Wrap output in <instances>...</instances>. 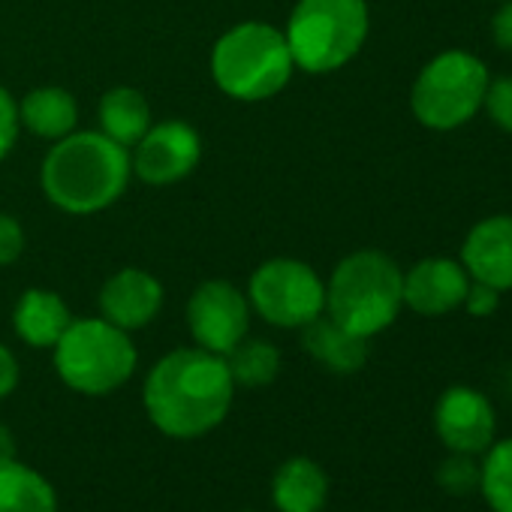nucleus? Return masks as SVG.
<instances>
[{"label":"nucleus","instance_id":"nucleus-26","mask_svg":"<svg viewBox=\"0 0 512 512\" xmlns=\"http://www.w3.org/2000/svg\"><path fill=\"white\" fill-rule=\"evenodd\" d=\"M19 127H22L19 124V106L10 97V91L0 85V160L13 151V145L19 139Z\"/></svg>","mask_w":512,"mask_h":512},{"label":"nucleus","instance_id":"nucleus-9","mask_svg":"<svg viewBox=\"0 0 512 512\" xmlns=\"http://www.w3.org/2000/svg\"><path fill=\"white\" fill-rule=\"evenodd\" d=\"M187 326L202 350L226 356L247 335L250 302L229 281H205L187 302Z\"/></svg>","mask_w":512,"mask_h":512},{"label":"nucleus","instance_id":"nucleus-21","mask_svg":"<svg viewBox=\"0 0 512 512\" xmlns=\"http://www.w3.org/2000/svg\"><path fill=\"white\" fill-rule=\"evenodd\" d=\"M223 359H226V368H229L235 386L260 389V386L275 383V377L281 374V350L260 338L238 341Z\"/></svg>","mask_w":512,"mask_h":512},{"label":"nucleus","instance_id":"nucleus-4","mask_svg":"<svg viewBox=\"0 0 512 512\" xmlns=\"http://www.w3.org/2000/svg\"><path fill=\"white\" fill-rule=\"evenodd\" d=\"M293 67L284 31L266 22L235 25L211 49V76L217 88L244 103L281 94L290 85Z\"/></svg>","mask_w":512,"mask_h":512},{"label":"nucleus","instance_id":"nucleus-6","mask_svg":"<svg viewBox=\"0 0 512 512\" xmlns=\"http://www.w3.org/2000/svg\"><path fill=\"white\" fill-rule=\"evenodd\" d=\"M52 350L61 380L82 395H109L121 389L139 362L127 332L103 317L73 320Z\"/></svg>","mask_w":512,"mask_h":512},{"label":"nucleus","instance_id":"nucleus-8","mask_svg":"<svg viewBox=\"0 0 512 512\" xmlns=\"http://www.w3.org/2000/svg\"><path fill=\"white\" fill-rule=\"evenodd\" d=\"M247 302L278 329H302L326 311V284L302 260H269L253 272Z\"/></svg>","mask_w":512,"mask_h":512},{"label":"nucleus","instance_id":"nucleus-18","mask_svg":"<svg viewBox=\"0 0 512 512\" xmlns=\"http://www.w3.org/2000/svg\"><path fill=\"white\" fill-rule=\"evenodd\" d=\"M79 106L64 88H37L19 103V124L40 139H64L76 130Z\"/></svg>","mask_w":512,"mask_h":512},{"label":"nucleus","instance_id":"nucleus-1","mask_svg":"<svg viewBox=\"0 0 512 512\" xmlns=\"http://www.w3.org/2000/svg\"><path fill=\"white\" fill-rule=\"evenodd\" d=\"M235 383L226 359L202 347L163 356L145 380L148 419L175 440H193L214 431L232 407Z\"/></svg>","mask_w":512,"mask_h":512},{"label":"nucleus","instance_id":"nucleus-10","mask_svg":"<svg viewBox=\"0 0 512 512\" xmlns=\"http://www.w3.org/2000/svg\"><path fill=\"white\" fill-rule=\"evenodd\" d=\"M130 166L145 184H175L187 178L202 157V139L187 121L151 124L148 133L133 145Z\"/></svg>","mask_w":512,"mask_h":512},{"label":"nucleus","instance_id":"nucleus-28","mask_svg":"<svg viewBox=\"0 0 512 512\" xmlns=\"http://www.w3.org/2000/svg\"><path fill=\"white\" fill-rule=\"evenodd\" d=\"M491 43L512 55V0H500V7L491 16Z\"/></svg>","mask_w":512,"mask_h":512},{"label":"nucleus","instance_id":"nucleus-7","mask_svg":"<svg viewBox=\"0 0 512 512\" xmlns=\"http://www.w3.org/2000/svg\"><path fill=\"white\" fill-rule=\"evenodd\" d=\"M488 82L491 73L473 52L446 49L434 55L413 82V118L437 133L458 130L467 121H473V115L482 109Z\"/></svg>","mask_w":512,"mask_h":512},{"label":"nucleus","instance_id":"nucleus-11","mask_svg":"<svg viewBox=\"0 0 512 512\" xmlns=\"http://www.w3.org/2000/svg\"><path fill=\"white\" fill-rule=\"evenodd\" d=\"M434 431L449 452L482 455L497 440V413L473 386H449L434 404Z\"/></svg>","mask_w":512,"mask_h":512},{"label":"nucleus","instance_id":"nucleus-17","mask_svg":"<svg viewBox=\"0 0 512 512\" xmlns=\"http://www.w3.org/2000/svg\"><path fill=\"white\" fill-rule=\"evenodd\" d=\"M272 500L281 512H323L329 500V476L311 458H290L272 479Z\"/></svg>","mask_w":512,"mask_h":512},{"label":"nucleus","instance_id":"nucleus-19","mask_svg":"<svg viewBox=\"0 0 512 512\" xmlns=\"http://www.w3.org/2000/svg\"><path fill=\"white\" fill-rule=\"evenodd\" d=\"M151 127V106L136 88H112L100 100V133L118 142L121 148H133Z\"/></svg>","mask_w":512,"mask_h":512},{"label":"nucleus","instance_id":"nucleus-31","mask_svg":"<svg viewBox=\"0 0 512 512\" xmlns=\"http://www.w3.org/2000/svg\"><path fill=\"white\" fill-rule=\"evenodd\" d=\"M244 512H247V509H244Z\"/></svg>","mask_w":512,"mask_h":512},{"label":"nucleus","instance_id":"nucleus-29","mask_svg":"<svg viewBox=\"0 0 512 512\" xmlns=\"http://www.w3.org/2000/svg\"><path fill=\"white\" fill-rule=\"evenodd\" d=\"M16 386H19V362L4 344H0V401H4Z\"/></svg>","mask_w":512,"mask_h":512},{"label":"nucleus","instance_id":"nucleus-13","mask_svg":"<svg viewBox=\"0 0 512 512\" xmlns=\"http://www.w3.org/2000/svg\"><path fill=\"white\" fill-rule=\"evenodd\" d=\"M470 275L458 260L428 256L404 272V305L419 317H443L464 305Z\"/></svg>","mask_w":512,"mask_h":512},{"label":"nucleus","instance_id":"nucleus-16","mask_svg":"<svg viewBox=\"0 0 512 512\" xmlns=\"http://www.w3.org/2000/svg\"><path fill=\"white\" fill-rule=\"evenodd\" d=\"M70 323H73V314L67 302L52 290H25L13 311L16 335L37 350L55 347L61 335L70 329Z\"/></svg>","mask_w":512,"mask_h":512},{"label":"nucleus","instance_id":"nucleus-24","mask_svg":"<svg viewBox=\"0 0 512 512\" xmlns=\"http://www.w3.org/2000/svg\"><path fill=\"white\" fill-rule=\"evenodd\" d=\"M482 109H485V115L491 118V124L497 130L512 136V73L509 76H497V79L488 82Z\"/></svg>","mask_w":512,"mask_h":512},{"label":"nucleus","instance_id":"nucleus-22","mask_svg":"<svg viewBox=\"0 0 512 512\" xmlns=\"http://www.w3.org/2000/svg\"><path fill=\"white\" fill-rule=\"evenodd\" d=\"M479 494L491 512H512V437L494 440L482 452Z\"/></svg>","mask_w":512,"mask_h":512},{"label":"nucleus","instance_id":"nucleus-15","mask_svg":"<svg viewBox=\"0 0 512 512\" xmlns=\"http://www.w3.org/2000/svg\"><path fill=\"white\" fill-rule=\"evenodd\" d=\"M302 347L332 374H356L368 362V338L344 329L332 317H317L302 326Z\"/></svg>","mask_w":512,"mask_h":512},{"label":"nucleus","instance_id":"nucleus-20","mask_svg":"<svg viewBox=\"0 0 512 512\" xmlns=\"http://www.w3.org/2000/svg\"><path fill=\"white\" fill-rule=\"evenodd\" d=\"M0 512H58L52 482L22 461L0 464Z\"/></svg>","mask_w":512,"mask_h":512},{"label":"nucleus","instance_id":"nucleus-3","mask_svg":"<svg viewBox=\"0 0 512 512\" xmlns=\"http://www.w3.org/2000/svg\"><path fill=\"white\" fill-rule=\"evenodd\" d=\"M404 308V272L383 250H356L335 266L326 284V311L344 329L374 338Z\"/></svg>","mask_w":512,"mask_h":512},{"label":"nucleus","instance_id":"nucleus-27","mask_svg":"<svg viewBox=\"0 0 512 512\" xmlns=\"http://www.w3.org/2000/svg\"><path fill=\"white\" fill-rule=\"evenodd\" d=\"M470 317H491L497 308H500V293L488 284H479V281H470L467 287V296H464V305H461Z\"/></svg>","mask_w":512,"mask_h":512},{"label":"nucleus","instance_id":"nucleus-14","mask_svg":"<svg viewBox=\"0 0 512 512\" xmlns=\"http://www.w3.org/2000/svg\"><path fill=\"white\" fill-rule=\"evenodd\" d=\"M160 308H163V287L154 275L142 269H121L100 290L103 320L115 323L124 332L148 326L160 314Z\"/></svg>","mask_w":512,"mask_h":512},{"label":"nucleus","instance_id":"nucleus-2","mask_svg":"<svg viewBox=\"0 0 512 512\" xmlns=\"http://www.w3.org/2000/svg\"><path fill=\"white\" fill-rule=\"evenodd\" d=\"M130 175L127 148L100 130H73L58 139L40 169L46 199L70 214H94L115 205L124 196Z\"/></svg>","mask_w":512,"mask_h":512},{"label":"nucleus","instance_id":"nucleus-12","mask_svg":"<svg viewBox=\"0 0 512 512\" xmlns=\"http://www.w3.org/2000/svg\"><path fill=\"white\" fill-rule=\"evenodd\" d=\"M470 281L488 284L497 293L512 290V214H491L473 223L464 235L461 260Z\"/></svg>","mask_w":512,"mask_h":512},{"label":"nucleus","instance_id":"nucleus-23","mask_svg":"<svg viewBox=\"0 0 512 512\" xmlns=\"http://www.w3.org/2000/svg\"><path fill=\"white\" fill-rule=\"evenodd\" d=\"M437 485L452 494V497H470L473 491H479V464L476 455H464V452H449L434 473Z\"/></svg>","mask_w":512,"mask_h":512},{"label":"nucleus","instance_id":"nucleus-5","mask_svg":"<svg viewBox=\"0 0 512 512\" xmlns=\"http://www.w3.org/2000/svg\"><path fill=\"white\" fill-rule=\"evenodd\" d=\"M371 13L365 0H299L284 31L293 64L305 73H335L365 46Z\"/></svg>","mask_w":512,"mask_h":512},{"label":"nucleus","instance_id":"nucleus-25","mask_svg":"<svg viewBox=\"0 0 512 512\" xmlns=\"http://www.w3.org/2000/svg\"><path fill=\"white\" fill-rule=\"evenodd\" d=\"M25 250V229L13 214L0 211V266H13Z\"/></svg>","mask_w":512,"mask_h":512},{"label":"nucleus","instance_id":"nucleus-30","mask_svg":"<svg viewBox=\"0 0 512 512\" xmlns=\"http://www.w3.org/2000/svg\"><path fill=\"white\" fill-rule=\"evenodd\" d=\"M16 461V437L7 425H0V464Z\"/></svg>","mask_w":512,"mask_h":512}]
</instances>
